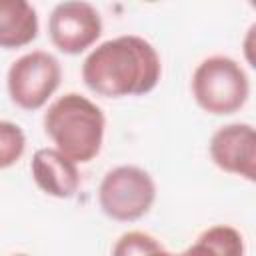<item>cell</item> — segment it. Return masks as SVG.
Returning a JSON list of instances; mask_svg holds the SVG:
<instances>
[{
  "instance_id": "6da1fadb",
  "label": "cell",
  "mask_w": 256,
  "mask_h": 256,
  "mask_svg": "<svg viewBox=\"0 0 256 256\" xmlns=\"http://www.w3.org/2000/svg\"><path fill=\"white\" fill-rule=\"evenodd\" d=\"M162 62L156 48L136 34H124L98 44L82 64L84 84L98 96H142L156 88Z\"/></svg>"
},
{
  "instance_id": "7a4b0ae2",
  "label": "cell",
  "mask_w": 256,
  "mask_h": 256,
  "mask_svg": "<svg viewBox=\"0 0 256 256\" xmlns=\"http://www.w3.org/2000/svg\"><path fill=\"white\" fill-rule=\"evenodd\" d=\"M42 124L56 150L76 164H86L100 154L106 118L86 96L78 92L60 96L44 112Z\"/></svg>"
},
{
  "instance_id": "3957f363",
  "label": "cell",
  "mask_w": 256,
  "mask_h": 256,
  "mask_svg": "<svg viewBox=\"0 0 256 256\" xmlns=\"http://www.w3.org/2000/svg\"><path fill=\"white\" fill-rule=\"evenodd\" d=\"M192 94L196 104L214 116L238 112L250 94V80L244 68L230 56H208L192 74Z\"/></svg>"
},
{
  "instance_id": "277c9868",
  "label": "cell",
  "mask_w": 256,
  "mask_h": 256,
  "mask_svg": "<svg viewBox=\"0 0 256 256\" xmlns=\"http://www.w3.org/2000/svg\"><path fill=\"white\" fill-rule=\"evenodd\" d=\"M156 200V184L152 176L132 164L108 170L98 188V204L102 212L118 222H134L146 216Z\"/></svg>"
},
{
  "instance_id": "5b68a950",
  "label": "cell",
  "mask_w": 256,
  "mask_h": 256,
  "mask_svg": "<svg viewBox=\"0 0 256 256\" xmlns=\"http://www.w3.org/2000/svg\"><path fill=\"white\" fill-rule=\"evenodd\" d=\"M62 66L58 58L46 50H32L16 58L6 76L10 100L22 110H38L58 90Z\"/></svg>"
},
{
  "instance_id": "8992f818",
  "label": "cell",
  "mask_w": 256,
  "mask_h": 256,
  "mask_svg": "<svg viewBox=\"0 0 256 256\" xmlns=\"http://www.w3.org/2000/svg\"><path fill=\"white\" fill-rule=\"evenodd\" d=\"M102 34V18L98 10L80 0L60 2L48 18V36L64 54H80L90 48Z\"/></svg>"
},
{
  "instance_id": "52a82bcc",
  "label": "cell",
  "mask_w": 256,
  "mask_h": 256,
  "mask_svg": "<svg viewBox=\"0 0 256 256\" xmlns=\"http://www.w3.org/2000/svg\"><path fill=\"white\" fill-rule=\"evenodd\" d=\"M212 162L248 182L256 184V128L250 124L234 122L218 128L210 138Z\"/></svg>"
},
{
  "instance_id": "ba28073f",
  "label": "cell",
  "mask_w": 256,
  "mask_h": 256,
  "mask_svg": "<svg viewBox=\"0 0 256 256\" xmlns=\"http://www.w3.org/2000/svg\"><path fill=\"white\" fill-rule=\"evenodd\" d=\"M30 172L36 186L54 198H72L80 188V172L74 160L56 148H40L34 152Z\"/></svg>"
},
{
  "instance_id": "9c48e42d",
  "label": "cell",
  "mask_w": 256,
  "mask_h": 256,
  "mask_svg": "<svg viewBox=\"0 0 256 256\" xmlns=\"http://www.w3.org/2000/svg\"><path fill=\"white\" fill-rule=\"evenodd\" d=\"M38 36V14L26 0H4L0 4V46L22 48Z\"/></svg>"
},
{
  "instance_id": "30bf717a",
  "label": "cell",
  "mask_w": 256,
  "mask_h": 256,
  "mask_svg": "<svg viewBox=\"0 0 256 256\" xmlns=\"http://www.w3.org/2000/svg\"><path fill=\"white\" fill-rule=\"evenodd\" d=\"M152 256H244V238L236 228L216 224L206 228L184 252H168L160 248Z\"/></svg>"
},
{
  "instance_id": "8fae6325",
  "label": "cell",
  "mask_w": 256,
  "mask_h": 256,
  "mask_svg": "<svg viewBox=\"0 0 256 256\" xmlns=\"http://www.w3.org/2000/svg\"><path fill=\"white\" fill-rule=\"evenodd\" d=\"M26 150V136L22 128L10 120L0 122V168L16 164Z\"/></svg>"
},
{
  "instance_id": "7c38bea8",
  "label": "cell",
  "mask_w": 256,
  "mask_h": 256,
  "mask_svg": "<svg viewBox=\"0 0 256 256\" xmlns=\"http://www.w3.org/2000/svg\"><path fill=\"white\" fill-rule=\"evenodd\" d=\"M160 248L162 244L152 234L142 230H130L116 240L112 248V256H152Z\"/></svg>"
},
{
  "instance_id": "4fadbf2b",
  "label": "cell",
  "mask_w": 256,
  "mask_h": 256,
  "mask_svg": "<svg viewBox=\"0 0 256 256\" xmlns=\"http://www.w3.org/2000/svg\"><path fill=\"white\" fill-rule=\"evenodd\" d=\"M242 52L246 62L256 70V22L246 30L244 40H242Z\"/></svg>"
},
{
  "instance_id": "5bb4252c",
  "label": "cell",
  "mask_w": 256,
  "mask_h": 256,
  "mask_svg": "<svg viewBox=\"0 0 256 256\" xmlns=\"http://www.w3.org/2000/svg\"><path fill=\"white\" fill-rule=\"evenodd\" d=\"M250 6H252V8H256V2H250Z\"/></svg>"
},
{
  "instance_id": "9a60e30c",
  "label": "cell",
  "mask_w": 256,
  "mask_h": 256,
  "mask_svg": "<svg viewBox=\"0 0 256 256\" xmlns=\"http://www.w3.org/2000/svg\"><path fill=\"white\" fill-rule=\"evenodd\" d=\"M12 256H28V254H12Z\"/></svg>"
}]
</instances>
